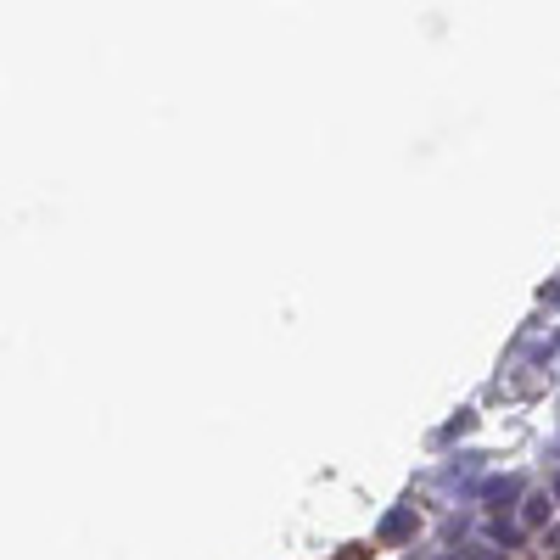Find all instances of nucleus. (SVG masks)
<instances>
[{
	"label": "nucleus",
	"mask_w": 560,
	"mask_h": 560,
	"mask_svg": "<svg viewBox=\"0 0 560 560\" xmlns=\"http://www.w3.org/2000/svg\"><path fill=\"white\" fill-rule=\"evenodd\" d=\"M415 527H420L415 504H398V510H387V516H381V544H409V538H415Z\"/></svg>",
	"instance_id": "obj_1"
},
{
	"label": "nucleus",
	"mask_w": 560,
	"mask_h": 560,
	"mask_svg": "<svg viewBox=\"0 0 560 560\" xmlns=\"http://www.w3.org/2000/svg\"><path fill=\"white\" fill-rule=\"evenodd\" d=\"M476 499L488 504V510H504V504L510 499H521V476H488V482H482V488H476Z\"/></svg>",
	"instance_id": "obj_2"
},
{
	"label": "nucleus",
	"mask_w": 560,
	"mask_h": 560,
	"mask_svg": "<svg viewBox=\"0 0 560 560\" xmlns=\"http://www.w3.org/2000/svg\"><path fill=\"white\" fill-rule=\"evenodd\" d=\"M549 510H555V493H527L521 499V532H538L549 521Z\"/></svg>",
	"instance_id": "obj_3"
},
{
	"label": "nucleus",
	"mask_w": 560,
	"mask_h": 560,
	"mask_svg": "<svg viewBox=\"0 0 560 560\" xmlns=\"http://www.w3.org/2000/svg\"><path fill=\"white\" fill-rule=\"evenodd\" d=\"M476 460H482V454H460V460L443 471V482H448V488H454V482H471V476H476Z\"/></svg>",
	"instance_id": "obj_4"
},
{
	"label": "nucleus",
	"mask_w": 560,
	"mask_h": 560,
	"mask_svg": "<svg viewBox=\"0 0 560 560\" xmlns=\"http://www.w3.org/2000/svg\"><path fill=\"white\" fill-rule=\"evenodd\" d=\"M493 544L516 549V544H521V521H516V527H510V521H493Z\"/></svg>",
	"instance_id": "obj_5"
},
{
	"label": "nucleus",
	"mask_w": 560,
	"mask_h": 560,
	"mask_svg": "<svg viewBox=\"0 0 560 560\" xmlns=\"http://www.w3.org/2000/svg\"><path fill=\"white\" fill-rule=\"evenodd\" d=\"M471 420H476V415H465V409H460V420H448V426H443V437H460V432H471Z\"/></svg>",
	"instance_id": "obj_6"
},
{
	"label": "nucleus",
	"mask_w": 560,
	"mask_h": 560,
	"mask_svg": "<svg viewBox=\"0 0 560 560\" xmlns=\"http://www.w3.org/2000/svg\"><path fill=\"white\" fill-rule=\"evenodd\" d=\"M549 493H555V504H560V471H555V482H549Z\"/></svg>",
	"instance_id": "obj_7"
}]
</instances>
